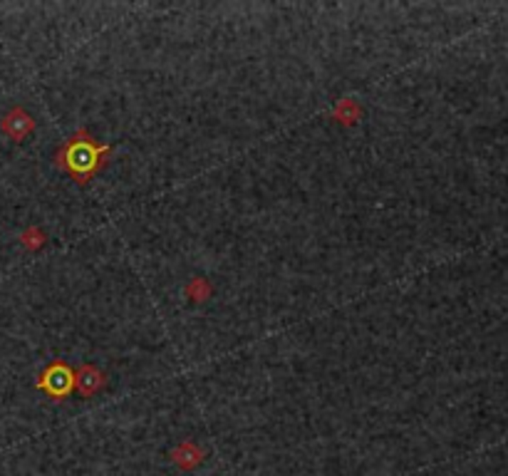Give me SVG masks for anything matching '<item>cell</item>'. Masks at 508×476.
Returning <instances> with one entry per match:
<instances>
[{"label": "cell", "instance_id": "cell-1", "mask_svg": "<svg viewBox=\"0 0 508 476\" xmlns=\"http://www.w3.org/2000/svg\"><path fill=\"white\" fill-rule=\"evenodd\" d=\"M109 152V144H97L89 132L80 130L65 147H60V152L55 154V164L65 169L80 186H85L107 167Z\"/></svg>", "mask_w": 508, "mask_h": 476}, {"label": "cell", "instance_id": "cell-3", "mask_svg": "<svg viewBox=\"0 0 508 476\" xmlns=\"http://www.w3.org/2000/svg\"><path fill=\"white\" fill-rule=\"evenodd\" d=\"M0 130H3V134L10 136L12 142H23L25 136H30L35 132V119L23 107H12L0 122Z\"/></svg>", "mask_w": 508, "mask_h": 476}, {"label": "cell", "instance_id": "cell-2", "mask_svg": "<svg viewBox=\"0 0 508 476\" xmlns=\"http://www.w3.org/2000/svg\"><path fill=\"white\" fill-rule=\"evenodd\" d=\"M37 387L43 392H47L52 400H65V397L72 395L74 390V372L70 370L65 362H50L40 377H37Z\"/></svg>", "mask_w": 508, "mask_h": 476}, {"label": "cell", "instance_id": "cell-4", "mask_svg": "<svg viewBox=\"0 0 508 476\" xmlns=\"http://www.w3.org/2000/svg\"><path fill=\"white\" fill-rule=\"evenodd\" d=\"M105 382H107V377L92 365H85L77 375H74V390L80 392L82 397H94L102 387H105Z\"/></svg>", "mask_w": 508, "mask_h": 476}, {"label": "cell", "instance_id": "cell-6", "mask_svg": "<svg viewBox=\"0 0 508 476\" xmlns=\"http://www.w3.org/2000/svg\"><path fill=\"white\" fill-rule=\"evenodd\" d=\"M335 117L340 119V122H345V124L357 122V117H359V107H357V102H352V99H342L340 107L335 110Z\"/></svg>", "mask_w": 508, "mask_h": 476}, {"label": "cell", "instance_id": "cell-7", "mask_svg": "<svg viewBox=\"0 0 508 476\" xmlns=\"http://www.w3.org/2000/svg\"><path fill=\"white\" fill-rule=\"evenodd\" d=\"M20 241H23V246H28V248H40L45 243V234L40 229H28Z\"/></svg>", "mask_w": 508, "mask_h": 476}, {"label": "cell", "instance_id": "cell-5", "mask_svg": "<svg viewBox=\"0 0 508 476\" xmlns=\"http://www.w3.org/2000/svg\"><path fill=\"white\" fill-rule=\"evenodd\" d=\"M171 462L173 464H179L181 469L191 471L193 466H198L201 462H204V452H201L193 442H184V444H179L171 452Z\"/></svg>", "mask_w": 508, "mask_h": 476}]
</instances>
